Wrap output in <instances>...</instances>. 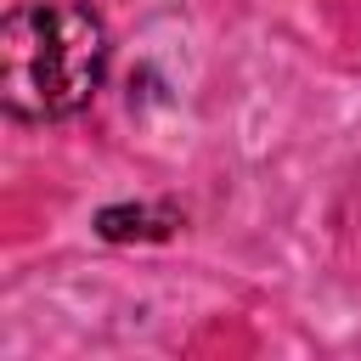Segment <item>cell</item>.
<instances>
[{"instance_id":"7a4b0ae2","label":"cell","mask_w":361,"mask_h":361,"mask_svg":"<svg viewBox=\"0 0 361 361\" xmlns=\"http://www.w3.org/2000/svg\"><path fill=\"white\" fill-rule=\"evenodd\" d=\"M175 231H180L175 203H107L96 214V237H107V243H152V237H175Z\"/></svg>"},{"instance_id":"6da1fadb","label":"cell","mask_w":361,"mask_h":361,"mask_svg":"<svg viewBox=\"0 0 361 361\" xmlns=\"http://www.w3.org/2000/svg\"><path fill=\"white\" fill-rule=\"evenodd\" d=\"M107 23L90 0H17L0 23V102L23 124L85 113L107 79Z\"/></svg>"}]
</instances>
